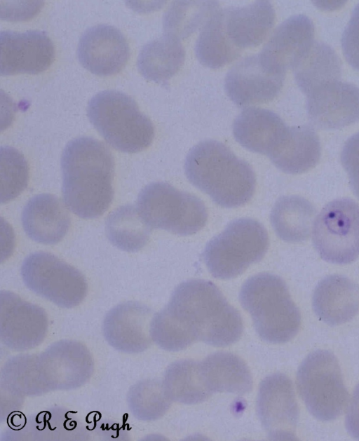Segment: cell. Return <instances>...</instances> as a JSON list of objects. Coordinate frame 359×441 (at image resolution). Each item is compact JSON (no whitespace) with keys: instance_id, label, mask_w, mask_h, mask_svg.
<instances>
[{"instance_id":"6da1fadb","label":"cell","mask_w":359,"mask_h":441,"mask_svg":"<svg viewBox=\"0 0 359 441\" xmlns=\"http://www.w3.org/2000/svg\"><path fill=\"white\" fill-rule=\"evenodd\" d=\"M152 324L156 340L170 351L184 350L196 341L226 346L243 330L238 311L213 283L201 279L179 284Z\"/></svg>"},{"instance_id":"7a4b0ae2","label":"cell","mask_w":359,"mask_h":441,"mask_svg":"<svg viewBox=\"0 0 359 441\" xmlns=\"http://www.w3.org/2000/svg\"><path fill=\"white\" fill-rule=\"evenodd\" d=\"M61 170L66 206L81 218L102 215L114 196V161L105 144L90 137L71 140L62 151Z\"/></svg>"},{"instance_id":"3957f363","label":"cell","mask_w":359,"mask_h":441,"mask_svg":"<svg viewBox=\"0 0 359 441\" xmlns=\"http://www.w3.org/2000/svg\"><path fill=\"white\" fill-rule=\"evenodd\" d=\"M185 174L216 204L231 208L247 203L256 184L254 171L223 143L205 140L195 145L184 163Z\"/></svg>"},{"instance_id":"277c9868","label":"cell","mask_w":359,"mask_h":441,"mask_svg":"<svg viewBox=\"0 0 359 441\" xmlns=\"http://www.w3.org/2000/svg\"><path fill=\"white\" fill-rule=\"evenodd\" d=\"M239 299L262 340L283 344L297 334L301 315L280 276L260 273L249 278L241 289Z\"/></svg>"},{"instance_id":"5b68a950","label":"cell","mask_w":359,"mask_h":441,"mask_svg":"<svg viewBox=\"0 0 359 441\" xmlns=\"http://www.w3.org/2000/svg\"><path fill=\"white\" fill-rule=\"evenodd\" d=\"M87 116L106 142L122 152L141 151L153 141L152 122L122 92L107 90L94 95L88 104Z\"/></svg>"},{"instance_id":"8992f818","label":"cell","mask_w":359,"mask_h":441,"mask_svg":"<svg viewBox=\"0 0 359 441\" xmlns=\"http://www.w3.org/2000/svg\"><path fill=\"white\" fill-rule=\"evenodd\" d=\"M269 247L264 226L250 218L230 222L205 245L204 262L211 275L219 279L233 278L260 261Z\"/></svg>"},{"instance_id":"52a82bcc","label":"cell","mask_w":359,"mask_h":441,"mask_svg":"<svg viewBox=\"0 0 359 441\" xmlns=\"http://www.w3.org/2000/svg\"><path fill=\"white\" fill-rule=\"evenodd\" d=\"M136 208L151 229L180 236L198 232L208 219L206 207L201 199L163 182L144 186L138 195Z\"/></svg>"},{"instance_id":"ba28073f","label":"cell","mask_w":359,"mask_h":441,"mask_svg":"<svg viewBox=\"0 0 359 441\" xmlns=\"http://www.w3.org/2000/svg\"><path fill=\"white\" fill-rule=\"evenodd\" d=\"M297 387L309 412L317 419H336L344 410L348 393L336 356L327 350L309 353L299 365Z\"/></svg>"},{"instance_id":"9c48e42d","label":"cell","mask_w":359,"mask_h":441,"mask_svg":"<svg viewBox=\"0 0 359 441\" xmlns=\"http://www.w3.org/2000/svg\"><path fill=\"white\" fill-rule=\"evenodd\" d=\"M30 367L40 395L75 389L91 378L94 362L88 348L74 340H60L39 354H31Z\"/></svg>"},{"instance_id":"30bf717a","label":"cell","mask_w":359,"mask_h":441,"mask_svg":"<svg viewBox=\"0 0 359 441\" xmlns=\"http://www.w3.org/2000/svg\"><path fill=\"white\" fill-rule=\"evenodd\" d=\"M21 276L35 294L62 308L80 304L88 292L84 276L53 254L36 252L22 262Z\"/></svg>"},{"instance_id":"8fae6325","label":"cell","mask_w":359,"mask_h":441,"mask_svg":"<svg viewBox=\"0 0 359 441\" xmlns=\"http://www.w3.org/2000/svg\"><path fill=\"white\" fill-rule=\"evenodd\" d=\"M313 246L326 262L346 264L359 257V205L349 198L327 203L316 218Z\"/></svg>"},{"instance_id":"7c38bea8","label":"cell","mask_w":359,"mask_h":441,"mask_svg":"<svg viewBox=\"0 0 359 441\" xmlns=\"http://www.w3.org/2000/svg\"><path fill=\"white\" fill-rule=\"evenodd\" d=\"M257 411L271 440H294L299 408L292 381L285 374L275 373L260 384Z\"/></svg>"},{"instance_id":"4fadbf2b","label":"cell","mask_w":359,"mask_h":441,"mask_svg":"<svg viewBox=\"0 0 359 441\" xmlns=\"http://www.w3.org/2000/svg\"><path fill=\"white\" fill-rule=\"evenodd\" d=\"M48 327L46 311L6 290L1 292L0 336L8 348L25 351L40 345Z\"/></svg>"},{"instance_id":"5bb4252c","label":"cell","mask_w":359,"mask_h":441,"mask_svg":"<svg viewBox=\"0 0 359 441\" xmlns=\"http://www.w3.org/2000/svg\"><path fill=\"white\" fill-rule=\"evenodd\" d=\"M1 74H36L47 69L55 58L52 41L45 32H1Z\"/></svg>"},{"instance_id":"9a60e30c","label":"cell","mask_w":359,"mask_h":441,"mask_svg":"<svg viewBox=\"0 0 359 441\" xmlns=\"http://www.w3.org/2000/svg\"><path fill=\"white\" fill-rule=\"evenodd\" d=\"M285 75L269 70L259 54L239 60L227 72L224 88L238 107L262 104L272 100L280 91Z\"/></svg>"},{"instance_id":"2e32d148","label":"cell","mask_w":359,"mask_h":441,"mask_svg":"<svg viewBox=\"0 0 359 441\" xmlns=\"http://www.w3.org/2000/svg\"><path fill=\"white\" fill-rule=\"evenodd\" d=\"M309 120L321 129H339L359 120V88L339 80L327 83L307 95Z\"/></svg>"},{"instance_id":"e0dca14e","label":"cell","mask_w":359,"mask_h":441,"mask_svg":"<svg viewBox=\"0 0 359 441\" xmlns=\"http://www.w3.org/2000/svg\"><path fill=\"white\" fill-rule=\"evenodd\" d=\"M313 38L314 26L309 18L302 14L291 16L275 29L259 54L260 60L269 70L285 74L309 50Z\"/></svg>"},{"instance_id":"ac0fdd59","label":"cell","mask_w":359,"mask_h":441,"mask_svg":"<svg viewBox=\"0 0 359 441\" xmlns=\"http://www.w3.org/2000/svg\"><path fill=\"white\" fill-rule=\"evenodd\" d=\"M153 311L137 301H126L112 308L104 317L103 335L116 350L126 353H140L151 344L150 334Z\"/></svg>"},{"instance_id":"d6986e66","label":"cell","mask_w":359,"mask_h":441,"mask_svg":"<svg viewBox=\"0 0 359 441\" xmlns=\"http://www.w3.org/2000/svg\"><path fill=\"white\" fill-rule=\"evenodd\" d=\"M77 57L81 65L98 76L119 72L129 57V46L123 34L116 27L97 25L81 36Z\"/></svg>"},{"instance_id":"ffe728a7","label":"cell","mask_w":359,"mask_h":441,"mask_svg":"<svg viewBox=\"0 0 359 441\" xmlns=\"http://www.w3.org/2000/svg\"><path fill=\"white\" fill-rule=\"evenodd\" d=\"M218 11L224 36L239 53L259 45L275 22V11L269 1H257L245 6Z\"/></svg>"},{"instance_id":"44dd1931","label":"cell","mask_w":359,"mask_h":441,"mask_svg":"<svg viewBox=\"0 0 359 441\" xmlns=\"http://www.w3.org/2000/svg\"><path fill=\"white\" fill-rule=\"evenodd\" d=\"M21 220L25 232L32 240L47 245L60 242L71 223L65 205L50 194L31 198L23 208Z\"/></svg>"},{"instance_id":"7402d4cb","label":"cell","mask_w":359,"mask_h":441,"mask_svg":"<svg viewBox=\"0 0 359 441\" xmlns=\"http://www.w3.org/2000/svg\"><path fill=\"white\" fill-rule=\"evenodd\" d=\"M312 305L314 313L323 323L330 325L344 324L359 311V288L344 276H328L316 285Z\"/></svg>"},{"instance_id":"603a6c76","label":"cell","mask_w":359,"mask_h":441,"mask_svg":"<svg viewBox=\"0 0 359 441\" xmlns=\"http://www.w3.org/2000/svg\"><path fill=\"white\" fill-rule=\"evenodd\" d=\"M287 127L280 117L272 111L249 107L236 118L233 133L236 140L244 148L269 156Z\"/></svg>"},{"instance_id":"cb8c5ba5","label":"cell","mask_w":359,"mask_h":441,"mask_svg":"<svg viewBox=\"0 0 359 441\" xmlns=\"http://www.w3.org/2000/svg\"><path fill=\"white\" fill-rule=\"evenodd\" d=\"M320 151L319 138L312 128L308 125L287 126L269 157L283 172L299 174L317 164Z\"/></svg>"},{"instance_id":"d4e9b609","label":"cell","mask_w":359,"mask_h":441,"mask_svg":"<svg viewBox=\"0 0 359 441\" xmlns=\"http://www.w3.org/2000/svg\"><path fill=\"white\" fill-rule=\"evenodd\" d=\"M184 59L180 40L164 34L142 48L137 65L144 79L165 84L180 70Z\"/></svg>"},{"instance_id":"484cf974","label":"cell","mask_w":359,"mask_h":441,"mask_svg":"<svg viewBox=\"0 0 359 441\" xmlns=\"http://www.w3.org/2000/svg\"><path fill=\"white\" fill-rule=\"evenodd\" d=\"M201 362V370L212 393L243 395L252 390L250 370L242 359L227 352L209 355Z\"/></svg>"},{"instance_id":"4316f807","label":"cell","mask_w":359,"mask_h":441,"mask_svg":"<svg viewBox=\"0 0 359 441\" xmlns=\"http://www.w3.org/2000/svg\"><path fill=\"white\" fill-rule=\"evenodd\" d=\"M316 210L306 199L299 196H282L274 204L271 223L276 235L283 240L299 243L311 233Z\"/></svg>"},{"instance_id":"83f0119b","label":"cell","mask_w":359,"mask_h":441,"mask_svg":"<svg viewBox=\"0 0 359 441\" xmlns=\"http://www.w3.org/2000/svg\"><path fill=\"white\" fill-rule=\"evenodd\" d=\"M293 71L299 88L307 95L327 83L339 80L341 61L332 48L314 41Z\"/></svg>"},{"instance_id":"f1b7e54d","label":"cell","mask_w":359,"mask_h":441,"mask_svg":"<svg viewBox=\"0 0 359 441\" xmlns=\"http://www.w3.org/2000/svg\"><path fill=\"white\" fill-rule=\"evenodd\" d=\"M163 385L168 398L186 405L202 402L212 395L205 381L201 362L180 360L165 370Z\"/></svg>"},{"instance_id":"f546056e","label":"cell","mask_w":359,"mask_h":441,"mask_svg":"<svg viewBox=\"0 0 359 441\" xmlns=\"http://www.w3.org/2000/svg\"><path fill=\"white\" fill-rule=\"evenodd\" d=\"M105 229L114 246L130 252L140 250L147 244L151 230L132 205L121 206L111 212Z\"/></svg>"},{"instance_id":"4dcf8cb0","label":"cell","mask_w":359,"mask_h":441,"mask_svg":"<svg viewBox=\"0 0 359 441\" xmlns=\"http://www.w3.org/2000/svg\"><path fill=\"white\" fill-rule=\"evenodd\" d=\"M217 3L210 1H175L165 12L164 34L178 39L194 33L216 11Z\"/></svg>"},{"instance_id":"1f68e13d","label":"cell","mask_w":359,"mask_h":441,"mask_svg":"<svg viewBox=\"0 0 359 441\" xmlns=\"http://www.w3.org/2000/svg\"><path fill=\"white\" fill-rule=\"evenodd\" d=\"M195 52L201 64L212 69L222 67L239 56L240 53L224 36L218 10L203 25L196 43Z\"/></svg>"},{"instance_id":"d6a6232c","label":"cell","mask_w":359,"mask_h":441,"mask_svg":"<svg viewBox=\"0 0 359 441\" xmlns=\"http://www.w3.org/2000/svg\"><path fill=\"white\" fill-rule=\"evenodd\" d=\"M171 400L167 395L163 381L147 379L133 385L127 395L128 407L137 419L154 421L168 410Z\"/></svg>"},{"instance_id":"836d02e7","label":"cell","mask_w":359,"mask_h":441,"mask_svg":"<svg viewBox=\"0 0 359 441\" xmlns=\"http://www.w3.org/2000/svg\"><path fill=\"white\" fill-rule=\"evenodd\" d=\"M1 201L7 203L19 196L26 188L29 177L27 162L13 147H1Z\"/></svg>"},{"instance_id":"e575fe53","label":"cell","mask_w":359,"mask_h":441,"mask_svg":"<svg viewBox=\"0 0 359 441\" xmlns=\"http://www.w3.org/2000/svg\"><path fill=\"white\" fill-rule=\"evenodd\" d=\"M341 48L348 63L359 70V4L353 9L342 34Z\"/></svg>"},{"instance_id":"d590c367","label":"cell","mask_w":359,"mask_h":441,"mask_svg":"<svg viewBox=\"0 0 359 441\" xmlns=\"http://www.w3.org/2000/svg\"><path fill=\"white\" fill-rule=\"evenodd\" d=\"M341 161L348 174L351 186L359 198V133L350 137L345 142Z\"/></svg>"},{"instance_id":"8d00e7d4","label":"cell","mask_w":359,"mask_h":441,"mask_svg":"<svg viewBox=\"0 0 359 441\" xmlns=\"http://www.w3.org/2000/svg\"><path fill=\"white\" fill-rule=\"evenodd\" d=\"M345 426L351 437L359 440V384L355 387L348 405Z\"/></svg>"}]
</instances>
